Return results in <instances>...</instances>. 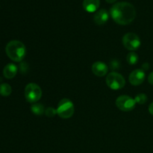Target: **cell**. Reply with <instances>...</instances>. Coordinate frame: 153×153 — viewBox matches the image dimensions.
Segmentation results:
<instances>
[{
	"label": "cell",
	"mask_w": 153,
	"mask_h": 153,
	"mask_svg": "<svg viewBox=\"0 0 153 153\" xmlns=\"http://www.w3.org/2000/svg\"><path fill=\"white\" fill-rule=\"evenodd\" d=\"M110 15L116 23L126 25L134 21L136 10L134 5L128 1H119L113 4L110 9Z\"/></svg>",
	"instance_id": "cell-1"
},
{
	"label": "cell",
	"mask_w": 153,
	"mask_h": 153,
	"mask_svg": "<svg viewBox=\"0 0 153 153\" xmlns=\"http://www.w3.org/2000/svg\"><path fill=\"white\" fill-rule=\"evenodd\" d=\"M7 57L15 62H20L26 55V49L23 43L19 40H11L5 47Z\"/></svg>",
	"instance_id": "cell-2"
},
{
	"label": "cell",
	"mask_w": 153,
	"mask_h": 153,
	"mask_svg": "<svg viewBox=\"0 0 153 153\" xmlns=\"http://www.w3.org/2000/svg\"><path fill=\"white\" fill-rule=\"evenodd\" d=\"M57 114L62 119H69L73 117L75 112L74 105L69 99H62L59 101L56 108Z\"/></svg>",
	"instance_id": "cell-3"
},
{
	"label": "cell",
	"mask_w": 153,
	"mask_h": 153,
	"mask_svg": "<svg viewBox=\"0 0 153 153\" xmlns=\"http://www.w3.org/2000/svg\"><path fill=\"white\" fill-rule=\"evenodd\" d=\"M106 85L110 89L118 91L126 85V80L123 76L117 72H111L107 76L105 79Z\"/></svg>",
	"instance_id": "cell-4"
},
{
	"label": "cell",
	"mask_w": 153,
	"mask_h": 153,
	"mask_svg": "<svg viewBox=\"0 0 153 153\" xmlns=\"http://www.w3.org/2000/svg\"><path fill=\"white\" fill-rule=\"evenodd\" d=\"M25 100L30 103H36L42 97V90L35 83H29L25 88Z\"/></svg>",
	"instance_id": "cell-5"
},
{
	"label": "cell",
	"mask_w": 153,
	"mask_h": 153,
	"mask_svg": "<svg viewBox=\"0 0 153 153\" xmlns=\"http://www.w3.org/2000/svg\"><path fill=\"white\" fill-rule=\"evenodd\" d=\"M122 41L124 47L130 51L137 50L141 44L140 39L138 35L132 32H128L123 37Z\"/></svg>",
	"instance_id": "cell-6"
},
{
	"label": "cell",
	"mask_w": 153,
	"mask_h": 153,
	"mask_svg": "<svg viewBox=\"0 0 153 153\" xmlns=\"http://www.w3.org/2000/svg\"><path fill=\"white\" fill-rule=\"evenodd\" d=\"M136 102L133 98L127 95H122L116 100V105L120 110L128 112L134 110Z\"/></svg>",
	"instance_id": "cell-7"
},
{
	"label": "cell",
	"mask_w": 153,
	"mask_h": 153,
	"mask_svg": "<svg viewBox=\"0 0 153 153\" xmlns=\"http://www.w3.org/2000/svg\"><path fill=\"white\" fill-rule=\"evenodd\" d=\"M146 78V73L143 70L140 69H137L134 70L130 73L128 76V81L130 84L134 86H138L140 85L145 80Z\"/></svg>",
	"instance_id": "cell-8"
},
{
	"label": "cell",
	"mask_w": 153,
	"mask_h": 153,
	"mask_svg": "<svg viewBox=\"0 0 153 153\" xmlns=\"http://www.w3.org/2000/svg\"><path fill=\"white\" fill-rule=\"evenodd\" d=\"M92 72L95 76H98V77H102L108 73V67L104 62L97 61V62L93 64Z\"/></svg>",
	"instance_id": "cell-9"
},
{
	"label": "cell",
	"mask_w": 153,
	"mask_h": 153,
	"mask_svg": "<svg viewBox=\"0 0 153 153\" xmlns=\"http://www.w3.org/2000/svg\"><path fill=\"white\" fill-rule=\"evenodd\" d=\"M109 13L105 9H100L97 10L94 16V21L97 25H104L108 21Z\"/></svg>",
	"instance_id": "cell-10"
},
{
	"label": "cell",
	"mask_w": 153,
	"mask_h": 153,
	"mask_svg": "<svg viewBox=\"0 0 153 153\" xmlns=\"http://www.w3.org/2000/svg\"><path fill=\"white\" fill-rule=\"evenodd\" d=\"M82 5L87 12L93 13L97 11L100 7V0H84Z\"/></svg>",
	"instance_id": "cell-11"
},
{
	"label": "cell",
	"mask_w": 153,
	"mask_h": 153,
	"mask_svg": "<svg viewBox=\"0 0 153 153\" xmlns=\"http://www.w3.org/2000/svg\"><path fill=\"white\" fill-rule=\"evenodd\" d=\"M18 71V68L14 64H7L3 69V76L7 79L15 77Z\"/></svg>",
	"instance_id": "cell-12"
},
{
	"label": "cell",
	"mask_w": 153,
	"mask_h": 153,
	"mask_svg": "<svg viewBox=\"0 0 153 153\" xmlns=\"http://www.w3.org/2000/svg\"><path fill=\"white\" fill-rule=\"evenodd\" d=\"M31 111L34 114L40 116L45 113V108L43 105L40 103H34L31 107Z\"/></svg>",
	"instance_id": "cell-13"
},
{
	"label": "cell",
	"mask_w": 153,
	"mask_h": 153,
	"mask_svg": "<svg viewBox=\"0 0 153 153\" xmlns=\"http://www.w3.org/2000/svg\"><path fill=\"white\" fill-rule=\"evenodd\" d=\"M12 88L8 84L2 83L0 85V95L2 97H8L11 94Z\"/></svg>",
	"instance_id": "cell-14"
},
{
	"label": "cell",
	"mask_w": 153,
	"mask_h": 153,
	"mask_svg": "<svg viewBox=\"0 0 153 153\" xmlns=\"http://www.w3.org/2000/svg\"><path fill=\"white\" fill-rule=\"evenodd\" d=\"M138 55L137 53H135L134 52H131L127 55L126 61L128 62V64H130V65H135L138 62Z\"/></svg>",
	"instance_id": "cell-15"
},
{
	"label": "cell",
	"mask_w": 153,
	"mask_h": 153,
	"mask_svg": "<svg viewBox=\"0 0 153 153\" xmlns=\"http://www.w3.org/2000/svg\"><path fill=\"white\" fill-rule=\"evenodd\" d=\"M134 100L137 104H139V105L145 104V103L146 102V101H147V96H146L145 94H139L135 96Z\"/></svg>",
	"instance_id": "cell-16"
},
{
	"label": "cell",
	"mask_w": 153,
	"mask_h": 153,
	"mask_svg": "<svg viewBox=\"0 0 153 153\" xmlns=\"http://www.w3.org/2000/svg\"><path fill=\"white\" fill-rule=\"evenodd\" d=\"M45 114L49 117H53L57 114V111L53 108L49 107L45 110Z\"/></svg>",
	"instance_id": "cell-17"
},
{
	"label": "cell",
	"mask_w": 153,
	"mask_h": 153,
	"mask_svg": "<svg viewBox=\"0 0 153 153\" xmlns=\"http://www.w3.org/2000/svg\"><path fill=\"white\" fill-rule=\"evenodd\" d=\"M148 82H149V83L150 84V85H153V72L149 74V77H148Z\"/></svg>",
	"instance_id": "cell-18"
},
{
	"label": "cell",
	"mask_w": 153,
	"mask_h": 153,
	"mask_svg": "<svg viewBox=\"0 0 153 153\" xmlns=\"http://www.w3.org/2000/svg\"><path fill=\"white\" fill-rule=\"evenodd\" d=\"M149 112L151 114L153 115V102L149 105Z\"/></svg>",
	"instance_id": "cell-19"
},
{
	"label": "cell",
	"mask_w": 153,
	"mask_h": 153,
	"mask_svg": "<svg viewBox=\"0 0 153 153\" xmlns=\"http://www.w3.org/2000/svg\"><path fill=\"white\" fill-rule=\"evenodd\" d=\"M106 1H108V3H113L114 2V1H116L117 0H105Z\"/></svg>",
	"instance_id": "cell-20"
}]
</instances>
